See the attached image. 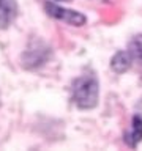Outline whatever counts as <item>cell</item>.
<instances>
[{"label":"cell","mask_w":142,"mask_h":151,"mask_svg":"<svg viewBox=\"0 0 142 151\" xmlns=\"http://www.w3.org/2000/svg\"><path fill=\"white\" fill-rule=\"evenodd\" d=\"M73 99L80 109H92L98 102V82L93 76H84L74 82Z\"/></svg>","instance_id":"obj_1"},{"label":"cell","mask_w":142,"mask_h":151,"mask_svg":"<svg viewBox=\"0 0 142 151\" xmlns=\"http://www.w3.org/2000/svg\"><path fill=\"white\" fill-rule=\"evenodd\" d=\"M141 140H142V118L134 116L133 118V129H131L130 134L126 135V142L131 146H136Z\"/></svg>","instance_id":"obj_4"},{"label":"cell","mask_w":142,"mask_h":151,"mask_svg":"<svg viewBox=\"0 0 142 151\" xmlns=\"http://www.w3.org/2000/svg\"><path fill=\"white\" fill-rule=\"evenodd\" d=\"M46 9L51 16H54L60 21H65L71 24V25H82L85 24V17L82 14L76 13V11H71V9H65V8H60L57 5H46Z\"/></svg>","instance_id":"obj_2"},{"label":"cell","mask_w":142,"mask_h":151,"mask_svg":"<svg viewBox=\"0 0 142 151\" xmlns=\"http://www.w3.org/2000/svg\"><path fill=\"white\" fill-rule=\"evenodd\" d=\"M17 14L16 0H0V30L7 28Z\"/></svg>","instance_id":"obj_3"},{"label":"cell","mask_w":142,"mask_h":151,"mask_svg":"<svg viewBox=\"0 0 142 151\" xmlns=\"http://www.w3.org/2000/svg\"><path fill=\"white\" fill-rule=\"evenodd\" d=\"M130 50L131 54L136 57V58L142 60V35L136 36L134 40L131 41V46H130Z\"/></svg>","instance_id":"obj_6"},{"label":"cell","mask_w":142,"mask_h":151,"mask_svg":"<svg viewBox=\"0 0 142 151\" xmlns=\"http://www.w3.org/2000/svg\"><path fill=\"white\" fill-rule=\"evenodd\" d=\"M130 68V57L125 52H118V54L112 58V69L117 73H123Z\"/></svg>","instance_id":"obj_5"}]
</instances>
